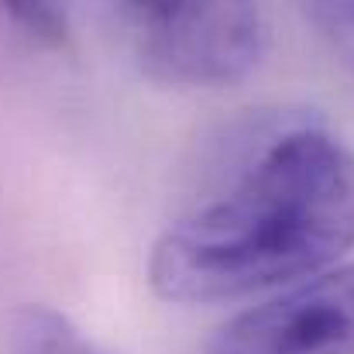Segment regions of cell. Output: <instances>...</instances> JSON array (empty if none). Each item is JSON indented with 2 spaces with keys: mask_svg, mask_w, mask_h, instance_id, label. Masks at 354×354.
I'll return each instance as SVG.
<instances>
[{
  "mask_svg": "<svg viewBox=\"0 0 354 354\" xmlns=\"http://www.w3.org/2000/svg\"><path fill=\"white\" fill-rule=\"evenodd\" d=\"M351 248L354 151L317 124H296L155 241L148 282L169 303H224L313 279Z\"/></svg>",
  "mask_w": 354,
  "mask_h": 354,
  "instance_id": "1",
  "label": "cell"
},
{
  "mask_svg": "<svg viewBox=\"0 0 354 354\" xmlns=\"http://www.w3.org/2000/svg\"><path fill=\"white\" fill-rule=\"evenodd\" d=\"M141 69L169 86H231L258 69L272 28L254 3H124Z\"/></svg>",
  "mask_w": 354,
  "mask_h": 354,
  "instance_id": "2",
  "label": "cell"
},
{
  "mask_svg": "<svg viewBox=\"0 0 354 354\" xmlns=\"http://www.w3.org/2000/svg\"><path fill=\"white\" fill-rule=\"evenodd\" d=\"M207 354H354V261L234 313Z\"/></svg>",
  "mask_w": 354,
  "mask_h": 354,
  "instance_id": "3",
  "label": "cell"
},
{
  "mask_svg": "<svg viewBox=\"0 0 354 354\" xmlns=\"http://www.w3.org/2000/svg\"><path fill=\"white\" fill-rule=\"evenodd\" d=\"M14 354H100L62 313L24 306L14 317Z\"/></svg>",
  "mask_w": 354,
  "mask_h": 354,
  "instance_id": "4",
  "label": "cell"
},
{
  "mask_svg": "<svg viewBox=\"0 0 354 354\" xmlns=\"http://www.w3.org/2000/svg\"><path fill=\"white\" fill-rule=\"evenodd\" d=\"M0 14L21 28L28 38H35L38 45L48 48H62L69 41V17L62 7L55 3H28V0H14V3H0Z\"/></svg>",
  "mask_w": 354,
  "mask_h": 354,
  "instance_id": "5",
  "label": "cell"
},
{
  "mask_svg": "<svg viewBox=\"0 0 354 354\" xmlns=\"http://www.w3.org/2000/svg\"><path fill=\"white\" fill-rule=\"evenodd\" d=\"M306 17L334 45V52L354 69V3H310Z\"/></svg>",
  "mask_w": 354,
  "mask_h": 354,
  "instance_id": "6",
  "label": "cell"
}]
</instances>
